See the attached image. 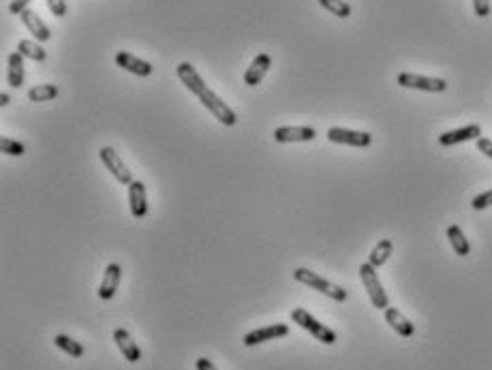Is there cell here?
<instances>
[{"instance_id":"6da1fadb","label":"cell","mask_w":492,"mask_h":370,"mask_svg":"<svg viewBox=\"0 0 492 370\" xmlns=\"http://www.w3.org/2000/svg\"><path fill=\"white\" fill-rule=\"evenodd\" d=\"M293 279H295L298 283H302V285H309L311 289L328 295V298H332V300H336V302H345V300H347V291H345L343 287H338V285L326 281L324 276H319V274L311 272L309 268H298V270L293 272Z\"/></svg>"},{"instance_id":"7a4b0ae2","label":"cell","mask_w":492,"mask_h":370,"mask_svg":"<svg viewBox=\"0 0 492 370\" xmlns=\"http://www.w3.org/2000/svg\"><path fill=\"white\" fill-rule=\"evenodd\" d=\"M291 319H293V323H298L302 329H306L309 334H313L319 343H324V345H334V343H336V332L330 329L326 323L317 321L309 310H304V308H293Z\"/></svg>"},{"instance_id":"3957f363","label":"cell","mask_w":492,"mask_h":370,"mask_svg":"<svg viewBox=\"0 0 492 370\" xmlns=\"http://www.w3.org/2000/svg\"><path fill=\"white\" fill-rule=\"evenodd\" d=\"M359 279H362L364 287H366V293H368V298L372 302L374 308H379V310H385L390 306V300H388V293L379 281V274H377V268L370 266L368 262L359 266Z\"/></svg>"},{"instance_id":"277c9868","label":"cell","mask_w":492,"mask_h":370,"mask_svg":"<svg viewBox=\"0 0 492 370\" xmlns=\"http://www.w3.org/2000/svg\"><path fill=\"white\" fill-rule=\"evenodd\" d=\"M199 101H201V105L208 109V112H210L221 124H225V126H234L236 122H238V116H236V112L234 109L227 105L214 90H210V88H205L201 95L197 97Z\"/></svg>"},{"instance_id":"5b68a950","label":"cell","mask_w":492,"mask_h":370,"mask_svg":"<svg viewBox=\"0 0 492 370\" xmlns=\"http://www.w3.org/2000/svg\"><path fill=\"white\" fill-rule=\"evenodd\" d=\"M399 86L403 88H413V90H426V92H445L447 90V82L441 78H426V76H418V73H401L396 78Z\"/></svg>"},{"instance_id":"8992f818","label":"cell","mask_w":492,"mask_h":370,"mask_svg":"<svg viewBox=\"0 0 492 370\" xmlns=\"http://www.w3.org/2000/svg\"><path fill=\"white\" fill-rule=\"evenodd\" d=\"M99 157H101V161H103V165H105V170H109L111 176L116 178L120 184H131V182H133V176H131V170L126 167L124 161L118 157V152L113 150V148L103 146L101 150H99Z\"/></svg>"},{"instance_id":"52a82bcc","label":"cell","mask_w":492,"mask_h":370,"mask_svg":"<svg viewBox=\"0 0 492 370\" xmlns=\"http://www.w3.org/2000/svg\"><path fill=\"white\" fill-rule=\"evenodd\" d=\"M328 139L332 143H343V146H353V148H368L372 143V135L364 131H349V128L332 126L328 128Z\"/></svg>"},{"instance_id":"ba28073f","label":"cell","mask_w":492,"mask_h":370,"mask_svg":"<svg viewBox=\"0 0 492 370\" xmlns=\"http://www.w3.org/2000/svg\"><path fill=\"white\" fill-rule=\"evenodd\" d=\"M289 334V327L285 323H274V325H268V327H259V329H253L249 332L242 343L246 347H255V345H261V343H268V340H276V338H282Z\"/></svg>"},{"instance_id":"9c48e42d","label":"cell","mask_w":492,"mask_h":370,"mask_svg":"<svg viewBox=\"0 0 492 370\" xmlns=\"http://www.w3.org/2000/svg\"><path fill=\"white\" fill-rule=\"evenodd\" d=\"M176 73H178V80L184 84V88L191 92V95H195V97H199L201 92L208 88V84L201 80V76H199L197 69L191 62H180Z\"/></svg>"},{"instance_id":"30bf717a","label":"cell","mask_w":492,"mask_h":370,"mask_svg":"<svg viewBox=\"0 0 492 370\" xmlns=\"http://www.w3.org/2000/svg\"><path fill=\"white\" fill-rule=\"evenodd\" d=\"M113 340H116V347L120 349V354H122V358L126 362L135 364V362L142 360V349H139V345L133 340V336H131L126 329H122V327L113 329Z\"/></svg>"},{"instance_id":"8fae6325","label":"cell","mask_w":492,"mask_h":370,"mask_svg":"<svg viewBox=\"0 0 492 370\" xmlns=\"http://www.w3.org/2000/svg\"><path fill=\"white\" fill-rule=\"evenodd\" d=\"M317 131L313 126H280L274 131V139L278 143H293V141H313Z\"/></svg>"},{"instance_id":"7c38bea8","label":"cell","mask_w":492,"mask_h":370,"mask_svg":"<svg viewBox=\"0 0 492 370\" xmlns=\"http://www.w3.org/2000/svg\"><path fill=\"white\" fill-rule=\"evenodd\" d=\"M116 65L120 69L128 71V73H133V76H139V78H150L153 76V71H155V67L150 62L133 56V54H128V51H118L116 54Z\"/></svg>"},{"instance_id":"4fadbf2b","label":"cell","mask_w":492,"mask_h":370,"mask_svg":"<svg viewBox=\"0 0 492 370\" xmlns=\"http://www.w3.org/2000/svg\"><path fill=\"white\" fill-rule=\"evenodd\" d=\"M128 206H131V214L135 218H144L148 214V197H146L144 182L133 180L128 184Z\"/></svg>"},{"instance_id":"5bb4252c","label":"cell","mask_w":492,"mask_h":370,"mask_svg":"<svg viewBox=\"0 0 492 370\" xmlns=\"http://www.w3.org/2000/svg\"><path fill=\"white\" fill-rule=\"evenodd\" d=\"M272 67V56L270 54H257V56L253 58L251 67L246 69L244 73V84L246 86H257L263 78H266V73L270 71Z\"/></svg>"},{"instance_id":"9a60e30c","label":"cell","mask_w":492,"mask_h":370,"mask_svg":"<svg viewBox=\"0 0 492 370\" xmlns=\"http://www.w3.org/2000/svg\"><path fill=\"white\" fill-rule=\"evenodd\" d=\"M120 279H122V268L118 264H109L103 272V281H101V287H99V298L101 300H111L118 291Z\"/></svg>"},{"instance_id":"2e32d148","label":"cell","mask_w":492,"mask_h":370,"mask_svg":"<svg viewBox=\"0 0 492 370\" xmlns=\"http://www.w3.org/2000/svg\"><path fill=\"white\" fill-rule=\"evenodd\" d=\"M20 20L24 22V26L28 28V32L34 36L36 41L39 43H45V41H49L52 39V32H49V28L45 26V22L41 20L39 15H36L32 9H24L22 13H20Z\"/></svg>"},{"instance_id":"e0dca14e","label":"cell","mask_w":492,"mask_h":370,"mask_svg":"<svg viewBox=\"0 0 492 370\" xmlns=\"http://www.w3.org/2000/svg\"><path fill=\"white\" fill-rule=\"evenodd\" d=\"M480 137H482V128L478 124H469V126L456 128V131H447V133L439 135V143L449 148V146L471 141V139H480Z\"/></svg>"},{"instance_id":"ac0fdd59","label":"cell","mask_w":492,"mask_h":370,"mask_svg":"<svg viewBox=\"0 0 492 370\" xmlns=\"http://www.w3.org/2000/svg\"><path fill=\"white\" fill-rule=\"evenodd\" d=\"M24 78H26L24 56H22L20 51L9 54V58H7V84L11 88H22L24 86Z\"/></svg>"},{"instance_id":"d6986e66","label":"cell","mask_w":492,"mask_h":370,"mask_svg":"<svg viewBox=\"0 0 492 370\" xmlns=\"http://www.w3.org/2000/svg\"><path fill=\"white\" fill-rule=\"evenodd\" d=\"M385 321L390 323V327L396 332V334H401L403 338H411L415 334V325L405 317V314L399 310V308H385Z\"/></svg>"},{"instance_id":"ffe728a7","label":"cell","mask_w":492,"mask_h":370,"mask_svg":"<svg viewBox=\"0 0 492 370\" xmlns=\"http://www.w3.org/2000/svg\"><path fill=\"white\" fill-rule=\"evenodd\" d=\"M447 240H449V244L454 248V253H456L458 257H467L471 253V244H469V240L465 238L462 229L458 225H449L447 227Z\"/></svg>"},{"instance_id":"44dd1931","label":"cell","mask_w":492,"mask_h":370,"mask_svg":"<svg viewBox=\"0 0 492 370\" xmlns=\"http://www.w3.org/2000/svg\"><path fill=\"white\" fill-rule=\"evenodd\" d=\"M392 251H394V244H392V240H388V238H383L379 244H377L374 248H372V253L368 255V264L370 266H374V268H381L388 259H390V255H392Z\"/></svg>"},{"instance_id":"7402d4cb","label":"cell","mask_w":492,"mask_h":370,"mask_svg":"<svg viewBox=\"0 0 492 370\" xmlns=\"http://www.w3.org/2000/svg\"><path fill=\"white\" fill-rule=\"evenodd\" d=\"M17 51H20L24 58H30V60H34V62H43V60L47 58V51L39 45V41H28V39H24V41L17 43Z\"/></svg>"},{"instance_id":"603a6c76","label":"cell","mask_w":492,"mask_h":370,"mask_svg":"<svg viewBox=\"0 0 492 370\" xmlns=\"http://www.w3.org/2000/svg\"><path fill=\"white\" fill-rule=\"evenodd\" d=\"M56 97H58V86H54V84H41V86H34L28 90V99L32 103L54 101Z\"/></svg>"},{"instance_id":"cb8c5ba5","label":"cell","mask_w":492,"mask_h":370,"mask_svg":"<svg viewBox=\"0 0 492 370\" xmlns=\"http://www.w3.org/2000/svg\"><path fill=\"white\" fill-rule=\"evenodd\" d=\"M54 345L58 347V349H63L65 354H69L71 358H84V345H80L78 340H73V338H69L67 334H58L54 338Z\"/></svg>"},{"instance_id":"d4e9b609","label":"cell","mask_w":492,"mask_h":370,"mask_svg":"<svg viewBox=\"0 0 492 370\" xmlns=\"http://www.w3.org/2000/svg\"><path fill=\"white\" fill-rule=\"evenodd\" d=\"M319 5L324 9H328L336 17H349L351 15V7L345 3V0H319Z\"/></svg>"},{"instance_id":"484cf974","label":"cell","mask_w":492,"mask_h":370,"mask_svg":"<svg viewBox=\"0 0 492 370\" xmlns=\"http://www.w3.org/2000/svg\"><path fill=\"white\" fill-rule=\"evenodd\" d=\"M0 150H3L5 154H9V157H22L26 152V148H24L22 141L11 139V137H3L0 139Z\"/></svg>"},{"instance_id":"4316f807","label":"cell","mask_w":492,"mask_h":370,"mask_svg":"<svg viewBox=\"0 0 492 370\" xmlns=\"http://www.w3.org/2000/svg\"><path fill=\"white\" fill-rule=\"evenodd\" d=\"M471 206H473V210H484V208L492 206V189L482 193V195H478L476 199L471 201Z\"/></svg>"},{"instance_id":"83f0119b","label":"cell","mask_w":492,"mask_h":370,"mask_svg":"<svg viewBox=\"0 0 492 370\" xmlns=\"http://www.w3.org/2000/svg\"><path fill=\"white\" fill-rule=\"evenodd\" d=\"M45 3H47V7H49L54 17H65L67 15V3H65V0H45Z\"/></svg>"},{"instance_id":"f1b7e54d","label":"cell","mask_w":492,"mask_h":370,"mask_svg":"<svg viewBox=\"0 0 492 370\" xmlns=\"http://www.w3.org/2000/svg\"><path fill=\"white\" fill-rule=\"evenodd\" d=\"M473 9H476L478 17H488L490 15V0H473Z\"/></svg>"},{"instance_id":"f546056e","label":"cell","mask_w":492,"mask_h":370,"mask_svg":"<svg viewBox=\"0 0 492 370\" xmlns=\"http://www.w3.org/2000/svg\"><path fill=\"white\" fill-rule=\"evenodd\" d=\"M32 3V0H11V5H9V11L13 15H20L24 9H28V5Z\"/></svg>"},{"instance_id":"4dcf8cb0","label":"cell","mask_w":492,"mask_h":370,"mask_svg":"<svg viewBox=\"0 0 492 370\" xmlns=\"http://www.w3.org/2000/svg\"><path fill=\"white\" fill-rule=\"evenodd\" d=\"M476 143H478V150H480V152H484L488 159H492V139L480 137V139H476Z\"/></svg>"},{"instance_id":"1f68e13d","label":"cell","mask_w":492,"mask_h":370,"mask_svg":"<svg viewBox=\"0 0 492 370\" xmlns=\"http://www.w3.org/2000/svg\"><path fill=\"white\" fill-rule=\"evenodd\" d=\"M195 366H197V370H219L208 358H199V360L195 362Z\"/></svg>"},{"instance_id":"d6a6232c","label":"cell","mask_w":492,"mask_h":370,"mask_svg":"<svg viewBox=\"0 0 492 370\" xmlns=\"http://www.w3.org/2000/svg\"><path fill=\"white\" fill-rule=\"evenodd\" d=\"M9 103H11V97L7 95V92H3V95H0V105L5 107V105H9Z\"/></svg>"}]
</instances>
